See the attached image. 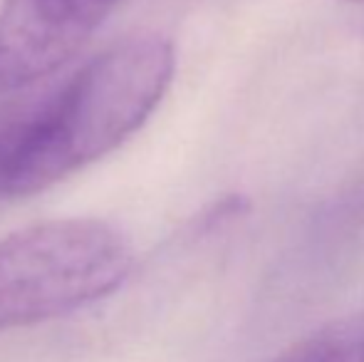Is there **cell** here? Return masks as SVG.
Returning <instances> with one entry per match:
<instances>
[{
	"instance_id": "1",
	"label": "cell",
	"mask_w": 364,
	"mask_h": 362,
	"mask_svg": "<svg viewBox=\"0 0 364 362\" xmlns=\"http://www.w3.org/2000/svg\"><path fill=\"white\" fill-rule=\"evenodd\" d=\"M176 70L161 35H132L48 87L5 196H30L114 151L146 124Z\"/></svg>"
},
{
	"instance_id": "2",
	"label": "cell",
	"mask_w": 364,
	"mask_h": 362,
	"mask_svg": "<svg viewBox=\"0 0 364 362\" xmlns=\"http://www.w3.org/2000/svg\"><path fill=\"white\" fill-rule=\"evenodd\" d=\"M132 246L97 218H55L0 238V330L55 320L114 293Z\"/></svg>"
},
{
	"instance_id": "3",
	"label": "cell",
	"mask_w": 364,
	"mask_h": 362,
	"mask_svg": "<svg viewBox=\"0 0 364 362\" xmlns=\"http://www.w3.org/2000/svg\"><path fill=\"white\" fill-rule=\"evenodd\" d=\"M117 0H5L0 10V92L55 75L105 25Z\"/></svg>"
},
{
	"instance_id": "4",
	"label": "cell",
	"mask_w": 364,
	"mask_h": 362,
	"mask_svg": "<svg viewBox=\"0 0 364 362\" xmlns=\"http://www.w3.org/2000/svg\"><path fill=\"white\" fill-rule=\"evenodd\" d=\"M270 362H364V310L315 330Z\"/></svg>"
},
{
	"instance_id": "5",
	"label": "cell",
	"mask_w": 364,
	"mask_h": 362,
	"mask_svg": "<svg viewBox=\"0 0 364 362\" xmlns=\"http://www.w3.org/2000/svg\"><path fill=\"white\" fill-rule=\"evenodd\" d=\"M342 3H355V5H364V0H342Z\"/></svg>"
}]
</instances>
